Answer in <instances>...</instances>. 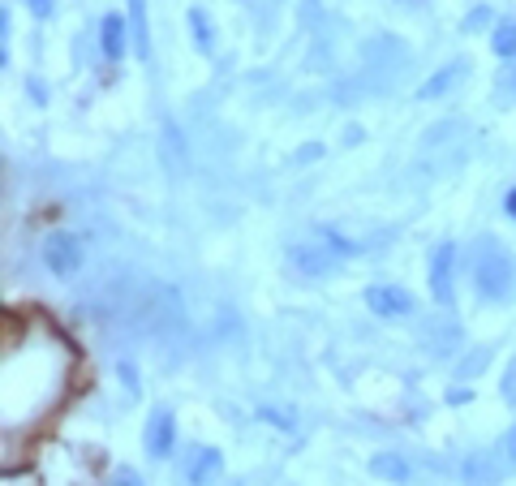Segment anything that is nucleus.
I'll return each instance as SVG.
<instances>
[{"label": "nucleus", "instance_id": "nucleus-12", "mask_svg": "<svg viewBox=\"0 0 516 486\" xmlns=\"http://www.w3.org/2000/svg\"><path fill=\"white\" fill-rule=\"evenodd\" d=\"M370 478H379L387 486H409L413 482V465L400 452H375L370 456Z\"/></svg>", "mask_w": 516, "mask_h": 486}, {"label": "nucleus", "instance_id": "nucleus-25", "mask_svg": "<svg viewBox=\"0 0 516 486\" xmlns=\"http://www.w3.org/2000/svg\"><path fill=\"white\" fill-rule=\"evenodd\" d=\"M362 138H366V130H357V125H349V130H344V147H357Z\"/></svg>", "mask_w": 516, "mask_h": 486}, {"label": "nucleus", "instance_id": "nucleus-8", "mask_svg": "<svg viewBox=\"0 0 516 486\" xmlns=\"http://www.w3.org/2000/svg\"><path fill=\"white\" fill-rule=\"evenodd\" d=\"M129 48H134V31H129V18L125 13H104L99 22V52H104L108 65H121Z\"/></svg>", "mask_w": 516, "mask_h": 486}, {"label": "nucleus", "instance_id": "nucleus-19", "mask_svg": "<svg viewBox=\"0 0 516 486\" xmlns=\"http://www.w3.org/2000/svg\"><path fill=\"white\" fill-rule=\"evenodd\" d=\"M323 241H327V246H332L336 254H340V259H357V254H362V241H349V237H340L336 233V228H323V233H319Z\"/></svg>", "mask_w": 516, "mask_h": 486}, {"label": "nucleus", "instance_id": "nucleus-20", "mask_svg": "<svg viewBox=\"0 0 516 486\" xmlns=\"http://www.w3.org/2000/svg\"><path fill=\"white\" fill-rule=\"evenodd\" d=\"M486 22H491V9H486V5H478V9H473L469 18H465V35H469V31H482Z\"/></svg>", "mask_w": 516, "mask_h": 486}, {"label": "nucleus", "instance_id": "nucleus-6", "mask_svg": "<svg viewBox=\"0 0 516 486\" xmlns=\"http://www.w3.org/2000/svg\"><path fill=\"white\" fill-rule=\"evenodd\" d=\"M366 310L375 314V319H409V314L418 310V302H413V293L400 289V284H370Z\"/></svg>", "mask_w": 516, "mask_h": 486}, {"label": "nucleus", "instance_id": "nucleus-28", "mask_svg": "<svg viewBox=\"0 0 516 486\" xmlns=\"http://www.w3.org/2000/svg\"><path fill=\"white\" fill-rule=\"evenodd\" d=\"M504 211H508L512 220H516V190H508V194H504Z\"/></svg>", "mask_w": 516, "mask_h": 486}, {"label": "nucleus", "instance_id": "nucleus-29", "mask_svg": "<svg viewBox=\"0 0 516 486\" xmlns=\"http://www.w3.org/2000/svg\"><path fill=\"white\" fill-rule=\"evenodd\" d=\"M508 448H512V456H516V426H512V435H508Z\"/></svg>", "mask_w": 516, "mask_h": 486}, {"label": "nucleus", "instance_id": "nucleus-1", "mask_svg": "<svg viewBox=\"0 0 516 486\" xmlns=\"http://www.w3.org/2000/svg\"><path fill=\"white\" fill-rule=\"evenodd\" d=\"M473 293L482 302H512L516 293V259L495 237H478V250H473Z\"/></svg>", "mask_w": 516, "mask_h": 486}, {"label": "nucleus", "instance_id": "nucleus-13", "mask_svg": "<svg viewBox=\"0 0 516 486\" xmlns=\"http://www.w3.org/2000/svg\"><path fill=\"white\" fill-rule=\"evenodd\" d=\"M129 31H134V56L151 65V22H147V0H129Z\"/></svg>", "mask_w": 516, "mask_h": 486}, {"label": "nucleus", "instance_id": "nucleus-21", "mask_svg": "<svg viewBox=\"0 0 516 486\" xmlns=\"http://www.w3.org/2000/svg\"><path fill=\"white\" fill-rule=\"evenodd\" d=\"M26 9H31L39 22H48L52 13H56V0H26Z\"/></svg>", "mask_w": 516, "mask_h": 486}, {"label": "nucleus", "instance_id": "nucleus-27", "mask_svg": "<svg viewBox=\"0 0 516 486\" xmlns=\"http://www.w3.org/2000/svg\"><path fill=\"white\" fill-rule=\"evenodd\" d=\"M319 155H323V147H301V151H297V160H301V164H310V160H319Z\"/></svg>", "mask_w": 516, "mask_h": 486}, {"label": "nucleus", "instance_id": "nucleus-23", "mask_svg": "<svg viewBox=\"0 0 516 486\" xmlns=\"http://www.w3.org/2000/svg\"><path fill=\"white\" fill-rule=\"evenodd\" d=\"M504 400H512V405H516V362L508 366V375H504Z\"/></svg>", "mask_w": 516, "mask_h": 486}, {"label": "nucleus", "instance_id": "nucleus-4", "mask_svg": "<svg viewBox=\"0 0 516 486\" xmlns=\"http://www.w3.org/2000/svg\"><path fill=\"white\" fill-rule=\"evenodd\" d=\"M289 267L306 280H327V276H336L340 254L327 246L323 237L319 241H297V246H289Z\"/></svg>", "mask_w": 516, "mask_h": 486}, {"label": "nucleus", "instance_id": "nucleus-14", "mask_svg": "<svg viewBox=\"0 0 516 486\" xmlns=\"http://www.w3.org/2000/svg\"><path fill=\"white\" fill-rule=\"evenodd\" d=\"M185 26H190V35H194V48L211 56L215 52V22H211V13L203 5H190L185 9Z\"/></svg>", "mask_w": 516, "mask_h": 486}, {"label": "nucleus", "instance_id": "nucleus-15", "mask_svg": "<svg viewBox=\"0 0 516 486\" xmlns=\"http://www.w3.org/2000/svg\"><path fill=\"white\" fill-rule=\"evenodd\" d=\"M491 357H495V349L491 345H473V349H465L461 353V362H456V379H482L486 375V366H491Z\"/></svg>", "mask_w": 516, "mask_h": 486}, {"label": "nucleus", "instance_id": "nucleus-16", "mask_svg": "<svg viewBox=\"0 0 516 486\" xmlns=\"http://www.w3.org/2000/svg\"><path fill=\"white\" fill-rule=\"evenodd\" d=\"M491 52L499 61H516V18H504L491 26Z\"/></svg>", "mask_w": 516, "mask_h": 486}, {"label": "nucleus", "instance_id": "nucleus-9", "mask_svg": "<svg viewBox=\"0 0 516 486\" xmlns=\"http://www.w3.org/2000/svg\"><path fill=\"white\" fill-rule=\"evenodd\" d=\"M504 474H508V465L499 461L491 448H478V452H469L461 461V482L465 486H499Z\"/></svg>", "mask_w": 516, "mask_h": 486}, {"label": "nucleus", "instance_id": "nucleus-11", "mask_svg": "<svg viewBox=\"0 0 516 486\" xmlns=\"http://www.w3.org/2000/svg\"><path fill=\"white\" fill-rule=\"evenodd\" d=\"M465 74H469V61H448V65L435 69V74H430L422 87H418V99H422V104H435V99L448 95Z\"/></svg>", "mask_w": 516, "mask_h": 486}, {"label": "nucleus", "instance_id": "nucleus-18", "mask_svg": "<svg viewBox=\"0 0 516 486\" xmlns=\"http://www.w3.org/2000/svg\"><path fill=\"white\" fill-rule=\"evenodd\" d=\"M258 422H267V426H276V431H297V413L293 409H284V405H258Z\"/></svg>", "mask_w": 516, "mask_h": 486}, {"label": "nucleus", "instance_id": "nucleus-2", "mask_svg": "<svg viewBox=\"0 0 516 486\" xmlns=\"http://www.w3.org/2000/svg\"><path fill=\"white\" fill-rule=\"evenodd\" d=\"M456 267H461V246H456V241H439V246L430 250V267H426V284H430V297H435L439 310L456 306Z\"/></svg>", "mask_w": 516, "mask_h": 486}, {"label": "nucleus", "instance_id": "nucleus-26", "mask_svg": "<svg viewBox=\"0 0 516 486\" xmlns=\"http://www.w3.org/2000/svg\"><path fill=\"white\" fill-rule=\"evenodd\" d=\"M465 400H473L469 388H452V392H448V405H465Z\"/></svg>", "mask_w": 516, "mask_h": 486}, {"label": "nucleus", "instance_id": "nucleus-10", "mask_svg": "<svg viewBox=\"0 0 516 486\" xmlns=\"http://www.w3.org/2000/svg\"><path fill=\"white\" fill-rule=\"evenodd\" d=\"M456 345H461V327H456L452 314H439V319H430L422 327V349L435 353V357H448Z\"/></svg>", "mask_w": 516, "mask_h": 486}, {"label": "nucleus", "instance_id": "nucleus-24", "mask_svg": "<svg viewBox=\"0 0 516 486\" xmlns=\"http://www.w3.org/2000/svg\"><path fill=\"white\" fill-rule=\"evenodd\" d=\"M26 91H31V99H35V104H48V87H43L39 78H31V82H26Z\"/></svg>", "mask_w": 516, "mask_h": 486}, {"label": "nucleus", "instance_id": "nucleus-3", "mask_svg": "<svg viewBox=\"0 0 516 486\" xmlns=\"http://www.w3.org/2000/svg\"><path fill=\"white\" fill-rule=\"evenodd\" d=\"M43 263H48L52 276L61 280H74L82 263H86V250H82V237L78 233H65V228H56V233L43 237Z\"/></svg>", "mask_w": 516, "mask_h": 486}, {"label": "nucleus", "instance_id": "nucleus-17", "mask_svg": "<svg viewBox=\"0 0 516 486\" xmlns=\"http://www.w3.org/2000/svg\"><path fill=\"white\" fill-rule=\"evenodd\" d=\"M495 104L499 108H516V61H508L504 69H499V78H495Z\"/></svg>", "mask_w": 516, "mask_h": 486}, {"label": "nucleus", "instance_id": "nucleus-22", "mask_svg": "<svg viewBox=\"0 0 516 486\" xmlns=\"http://www.w3.org/2000/svg\"><path fill=\"white\" fill-rule=\"evenodd\" d=\"M108 486H147V482H142V478H138V469H121V474H117V478H112Z\"/></svg>", "mask_w": 516, "mask_h": 486}, {"label": "nucleus", "instance_id": "nucleus-7", "mask_svg": "<svg viewBox=\"0 0 516 486\" xmlns=\"http://www.w3.org/2000/svg\"><path fill=\"white\" fill-rule=\"evenodd\" d=\"M142 448L155 461H168L172 448H177V418H172V409H155L147 426H142Z\"/></svg>", "mask_w": 516, "mask_h": 486}, {"label": "nucleus", "instance_id": "nucleus-5", "mask_svg": "<svg viewBox=\"0 0 516 486\" xmlns=\"http://www.w3.org/2000/svg\"><path fill=\"white\" fill-rule=\"evenodd\" d=\"M224 478V452L211 443H194L190 456L181 461V486H211Z\"/></svg>", "mask_w": 516, "mask_h": 486}]
</instances>
